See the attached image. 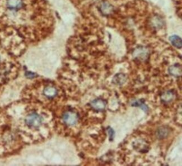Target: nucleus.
<instances>
[{"instance_id":"11","label":"nucleus","mask_w":182,"mask_h":166,"mask_svg":"<svg viewBox=\"0 0 182 166\" xmlns=\"http://www.w3.org/2000/svg\"><path fill=\"white\" fill-rule=\"evenodd\" d=\"M43 93L47 98H55L57 94V90L55 87L48 86L44 88Z\"/></svg>"},{"instance_id":"8","label":"nucleus","mask_w":182,"mask_h":166,"mask_svg":"<svg viewBox=\"0 0 182 166\" xmlns=\"http://www.w3.org/2000/svg\"><path fill=\"white\" fill-rule=\"evenodd\" d=\"M127 80V76L123 73H118L114 76L112 82L115 85L121 86L124 84Z\"/></svg>"},{"instance_id":"2","label":"nucleus","mask_w":182,"mask_h":166,"mask_svg":"<svg viewBox=\"0 0 182 166\" xmlns=\"http://www.w3.org/2000/svg\"><path fill=\"white\" fill-rule=\"evenodd\" d=\"M78 115L76 112L73 110L65 111L62 115V120L64 123L67 126H74L78 122Z\"/></svg>"},{"instance_id":"9","label":"nucleus","mask_w":182,"mask_h":166,"mask_svg":"<svg viewBox=\"0 0 182 166\" xmlns=\"http://www.w3.org/2000/svg\"><path fill=\"white\" fill-rule=\"evenodd\" d=\"M7 6L11 10L19 9L23 6L22 0H7Z\"/></svg>"},{"instance_id":"12","label":"nucleus","mask_w":182,"mask_h":166,"mask_svg":"<svg viewBox=\"0 0 182 166\" xmlns=\"http://www.w3.org/2000/svg\"><path fill=\"white\" fill-rule=\"evenodd\" d=\"M131 106H132L140 107L145 113H146V112H147V111L149 110L148 106L145 104V100L143 99L134 100L131 103Z\"/></svg>"},{"instance_id":"4","label":"nucleus","mask_w":182,"mask_h":166,"mask_svg":"<svg viewBox=\"0 0 182 166\" xmlns=\"http://www.w3.org/2000/svg\"><path fill=\"white\" fill-rule=\"evenodd\" d=\"M92 109L97 111H103L106 108V101L101 98H96L90 103Z\"/></svg>"},{"instance_id":"15","label":"nucleus","mask_w":182,"mask_h":166,"mask_svg":"<svg viewBox=\"0 0 182 166\" xmlns=\"http://www.w3.org/2000/svg\"><path fill=\"white\" fill-rule=\"evenodd\" d=\"M153 25L154 26V28H160L162 26L163 22H162L161 20H160L159 18H157L156 17L153 20Z\"/></svg>"},{"instance_id":"1","label":"nucleus","mask_w":182,"mask_h":166,"mask_svg":"<svg viewBox=\"0 0 182 166\" xmlns=\"http://www.w3.org/2000/svg\"><path fill=\"white\" fill-rule=\"evenodd\" d=\"M43 118L36 112H31L28 114L25 119L27 126L33 129L38 128L42 124Z\"/></svg>"},{"instance_id":"7","label":"nucleus","mask_w":182,"mask_h":166,"mask_svg":"<svg viewBox=\"0 0 182 166\" xmlns=\"http://www.w3.org/2000/svg\"><path fill=\"white\" fill-rule=\"evenodd\" d=\"M175 98V93L173 90L164 92L161 95V101L163 103L168 104L172 102Z\"/></svg>"},{"instance_id":"16","label":"nucleus","mask_w":182,"mask_h":166,"mask_svg":"<svg viewBox=\"0 0 182 166\" xmlns=\"http://www.w3.org/2000/svg\"><path fill=\"white\" fill-rule=\"evenodd\" d=\"M108 133L109 134V140L110 141H113L114 139V137H115V131L113 130V128H112L111 127H108L107 129Z\"/></svg>"},{"instance_id":"14","label":"nucleus","mask_w":182,"mask_h":166,"mask_svg":"<svg viewBox=\"0 0 182 166\" xmlns=\"http://www.w3.org/2000/svg\"><path fill=\"white\" fill-rule=\"evenodd\" d=\"M142 142V141L138 140V141H137V142H135V143H134V144H135V146H134V147H135L136 149H138V150L140 152H141V153L147 152L148 151V149H147L148 147L147 146L146 144H145V145H143V146H141Z\"/></svg>"},{"instance_id":"6","label":"nucleus","mask_w":182,"mask_h":166,"mask_svg":"<svg viewBox=\"0 0 182 166\" xmlns=\"http://www.w3.org/2000/svg\"><path fill=\"white\" fill-rule=\"evenodd\" d=\"M170 129L166 126H162L159 127L156 131V136L159 139H165L170 134Z\"/></svg>"},{"instance_id":"5","label":"nucleus","mask_w":182,"mask_h":166,"mask_svg":"<svg viewBox=\"0 0 182 166\" xmlns=\"http://www.w3.org/2000/svg\"><path fill=\"white\" fill-rule=\"evenodd\" d=\"M169 74L175 77H180L182 76V67L178 63L171 65L168 68Z\"/></svg>"},{"instance_id":"10","label":"nucleus","mask_w":182,"mask_h":166,"mask_svg":"<svg viewBox=\"0 0 182 166\" xmlns=\"http://www.w3.org/2000/svg\"><path fill=\"white\" fill-rule=\"evenodd\" d=\"M100 10L103 14L105 15H108L111 14L113 11V7L108 2H103L100 6Z\"/></svg>"},{"instance_id":"13","label":"nucleus","mask_w":182,"mask_h":166,"mask_svg":"<svg viewBox=\"0 0 182 166\" xmlns=\"http://www.w3.org/2000/svg\"><path fill=\"white\" fill-rule=\"evenodd\" d=\"M169 40L173 46L178 49H181L182 46V39L178 35H172L169 38Z\"/></svg>"},{"instance_id":"3","label":"nucleus","mask_w":182,"mask_h":166,"mask_svg":"<svg viewBox=\"0 0 182 166\" xmlns=\"http://www.w3.org/2000/svg\"><path fill=\"white\" fill-rule=\"evenodd\" d=\"M132 55L133 58L137 61L145 62L149 57L150 52L145 46H139L133 50Z\"/></svg>"}]
</instances>
